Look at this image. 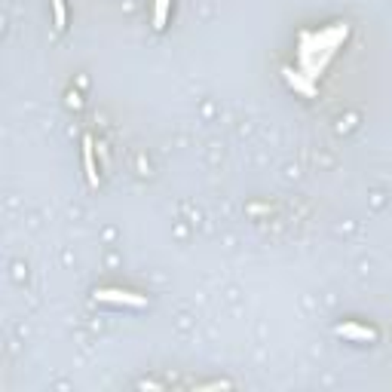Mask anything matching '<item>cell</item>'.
<instances>
[{"label":"cell","instance_id":"277c9868","mask_svg":"<svg viewBox=\"0 0 392 392\" xmlns=\"http://www.w3.org/2000/svg\"><path fill=\"white\" fill-rule=\"evenodd\" d=\"M169 6H172V0H156V3H154V28H156V31L166 28Z\"/></svg>","mask_w":392,"mask_h":392},{"label":"cell","instance_id":"7a4b0ae2","mask_svg":"<svg viewBox=\"0 0 392 392\" xmlns=\"http://www.w3.org/2000/svg\"><path fill=\"white\" fill-rule=\"evenodd\" d=\"M337 334L346 337V341H362V343L377 341V331L368 328V325H358V322H343V325H337Z\"/></svg>","mask_w":392,"mask_h":392},{"label":"cell","instance_id":"5b68a950","mask_svg":"<svg viewBox=\"0 0 392 392\" xmlns=\"http://www.w3.org/2000/svg\"><path fill=\"white\" fill-rule=\"evenodd\" d=\"M52 19H56V28H58V31L68 28V12H64V0H52Z\"/></svg>","mask_w":392,"mask_h":392},{"label":"cell","instance_id":"3957f363","mask_svg":"<svg viewBox=\"0 0 392 392\" xmlns=\"http://www.w3.org/2000/svg\"><path fill=\"white\" fill-rule=\"evenodd\" d=\"M83 166H86V178H89V184H98V169H95V145H93V138H83Z\"/></svg>","mask_w":392,"mask_h":392},{"label":"cell","instance_id":"6da1fadb","mask_svg":"<svg viewBox=\"0 0 392 392\" xmlns=\"http://www.w3.org/2000/svg\"><path fill=\"white\" fill-rule=\"evenodd\" d=\"M95 300H101V304H123V306H145L147 304L145 294L123 291V289H98Z\"/></svg>","mask_w":392,"mask_h":392},{"label":"cell","instance_id":"8992f818","mask_svg":"<svg viewBox=\"0 0 392 392\" xmlns=\"http://www.w3.org/2000/svg\"><path fill=\"white\" fill-rule=\"evenodd\" d=\"M285 80H289L294 89H300V93H306V95H313V93H316V89H313L310 83L304 80V77H300V74H294V71H289V68H285Z\"/></svg>","mask_w":392,"mask_h":392}]
</instances>
